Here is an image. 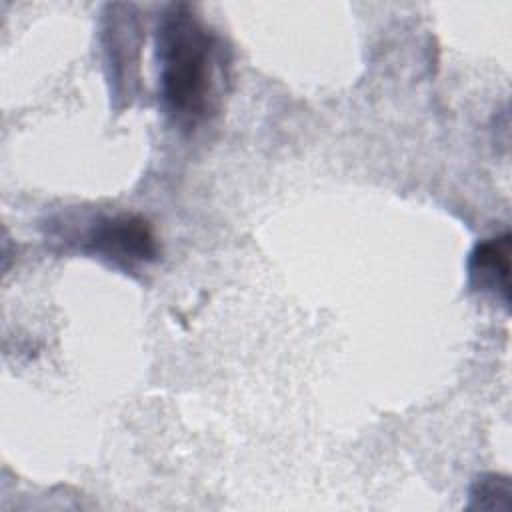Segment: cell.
I'll use <instances>...</instances> for the list:
<instances>
[{
	"instance_id": "obj_3",
	"label": "cell",
	"mask_w": 512,
	"mask_h": 512,
	"mask_svg": "<svg viewBox=\"0 0 512 512\" xmlns=\"http://www.w3.org/2000/svg\"><path fill=\"white\" fill-rule=\"evenodd\" d=\"M468 274L474 290L488 292L508 306L510 234L504 232L478 242L468 260Z\"/></svg>"
},
{
	"instance_id": "obj_1",
	"label": "cell",
	"mask_w": 512,
	"mask_h": 512,
	"mask_svg": "<svg viewBox=\"0 0 512 512\" xmlns=\"http://www.w3.org/2000/svg\"><path fill=\"white\" fill-rule=\"evenodd\" d=\"M158 82L166 114L184 130L206 122L220 106L226 56L216 32L184 2L168 4L156 30Z\"/></svg>"
},
{
	"instance_id": "obj_2",
	"label": "cell",
	"mask_w": 512,
	"mask_h": 512,
	"mask_svg": "<svg viewBox=\"0 0 512 512\" xmlns=\"http://www.w3.org/2000/svg\"><path fill=\"white\" fill-rule=\"evenodd\" d=\"M88 248L116 264L132 268L158 256V240L150 222L138 214H116L102 218L88 234Z\"/></svg>"
}]
</instances>
